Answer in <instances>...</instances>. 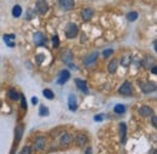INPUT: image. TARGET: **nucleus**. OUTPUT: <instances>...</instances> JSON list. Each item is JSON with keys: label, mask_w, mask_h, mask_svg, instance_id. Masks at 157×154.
<instances>
[{"label": "nucleus", "mask_w": 157, "mask_h": 154, "mask_svg": "<svg viewBox=\"0 0 157 154\" xmlns=\"http://www.w3.org/2000/svg\"><path fill=\"white\" fill-rule=\"evenodd\" d=\"M7 96H8V98L11 100V101H18L19 100V94L15 90V89H11V90H8V92H7Z\"/></svg>", "instance_id": "aec40b11"}, {"label": "nucleus", "mask_w": 157, "mask_h": 154, "mask_svg": "<svg viewBox=\"0 0 157 154\" xmlns=\"http://www.w3.org/2000/svg\"><path fill=\"white\" fill-rule=\"evenodd\" d=\"M86 154H92V148H91V147H88V148L86 149Z\"/></svg>", "instance_id": "4c0bfd02"}, {"label": "nucleus", "mask_w": 157, "mask_h": 154, "mask_svg": "<svg viewBox=\"0 0 157 154\" xmlns=\"http://www.w3.org/2000/svg\"><path fill=\"white\" fill-rule=\"evenodd\" d=\"M142 64H143L146 69H150V68H151V66H154V64H155V58H154V57H151V56H146V57L143 60Z\"/></svg>", "instance_id": "2eb2a0df"}, {"label": "nucleus", "mask_w": 157, "mask_h": 154, "mask_svg": "<svg viewBox=\"0 0 157 154\" xmlns=\"http://www.w3.org/2000/svg\"><path fill=\"white\" fill-rule=\"evenodd\" d=\"M45 146H46V140L44 136H38L35 139V142H34V148L35 151H42L45 149Z\"/></svg>", "instance_id": "0eeeda50"}, {"label": "nucleus", "mask_w": 157, "mask_h": 154, "mask_svg": "<svg viewBox=\"0 0 157 154\" xmlns=\"http://www.w3.org/2000/svg\"><path fill=\"white\" fill-rule=\"evenodd\" d=\"M38 102H39V100H38L36 97H33V98H32V103H33V104H36Z\"/></svg>", "instance_id": "e433bc0d"}, {"label": "nucleus", "mask_w": 157, "mask_h": 154, "mask_svg": "<svg viewBox=\"0 0 157 154\" xmlns=\"http://www.w3.org/2000/svg\"><path fill=\"white\" fill-rule=\"evenodd\" d=\"M16 38V35L15 34H5L4 35V40L5 39H7V40H12V39H15Z\"/></svg>", "instance_id": "72a5a7b5"}, {"label": "nucleus", "mask_w": 157, "mask_h": 154, "mask_svg": "<svg viewBox=\"0 0 157 154\" xmlns=\"http://www.w3.org/2000/svg\"><path fill=\"white\" fill-rule=\"evenodd\" d=\"M137 18H138V12L133 11V12H129V13H127V19H128L129 22H134Z\"/></svg>", "instance_id": "a878e982"}, {"label": "nucleus", "mask_w": 157, "mask_h": 154, "mask_svg": "<svg viewBox=\"0 0 157 154\" xmlns=\"http://www.w3.org/2000/svg\"><path fill=\"white\" fill-rule=\"evenodd\" d=\"M0 108H1V101H0Z\"/></svg>", "instance_id": "79ce46f5"}, {"label": "nucleus", "mask_w": 157, "mask_h": 154, "mask_svg": "<svg viewBox=\"0 0 157 154\" xmlns=\"http://www.w3.org/2000/svg\"><path fill=\"white\" fill-rule=\"evenodd\" d=\"M33 39H34V44H35L36 46L46 45V38H45V35H44L41 32H36V33L34 34Z\"/></svg>", "instance_id": "39448f33"}, {"label": "nucleus", "mask_w": 157, "mask_h": 154, "mask_svg": "<svg viewBox=\"0 0 157 154\" xmlns=\"http://www.w3.org/2000/svg\"><path fill=\"white\" fill-rule=\"evenodd\" d=\"M19 154H32V148L27 146V147H24V148L21 151V153Z\"/></svg>", "instance_id": "2f4dec72"}, {"label": "nucleus", "mask_w": 157, "mask_h": 154, "mask_svg": "<svg viewBox=\"0 0 157 154\" xmlns=\"http://www.w3.org/2000/svg\"><path fill=\"white\" fill-rule=\"evenodd\" d=\"M62 60H63V62H64L65 64L72 63V61L74 60V55H73V52H72L70 50H64V51L62 52Z\"/></svg>", "instance_id": "1a4fd4ad"}, {"label": "nucleus", "mask_w": 157, "mask_h": 154, "mask_svg": "<svg viewBox=\"0 0 157 154\" xmlns=\"http://www.w3.org/2000/svg\"><path fill=\"white\" fill-rule=\"evenodd\" d=\"M22 15V7L19 5H15L12 7V16L13 17H19Z\"/></svg>", "instance_id": "4be33fe9"}, {"label": "nucleus", "mask_w": 157, "mask_h": 154, "mask_svg": "<svg viewBox=\"0 0 157 154\" xmlns=\"http://www.w3.org/2000/svg\"><path fill=\"white\" fill-rule=\"evenodd\" d=\"M120 130H121V142L125 143L126 142V136H127V125L125 123L120 124Z\"/></svg>", "instance_id": "6ab92c4d"}, {"label": "nucleus", "mask_w": 157, "mask_h": 154, "mask_svg": "<svg viewBox=\"0 0 157 154\" xmlns=\"http://www.w3.org/2000/svg\"><path fill=\"white\" fill-rule=\"evenodd\" d=\"M52 41H53V46L57 49V47L59 46V39H58V35H55V36L52 38Z\"/></svg>", "instance_id": "c756f323"}, {"label": "nucleus", "mask_w": 157, "mask_h": 154, "mask_svg": "<svg viewBox=\"0 0 157 154\" xmlns=\"http://www.w3.org/2000/svg\"><path fill=\"white\" fill-rule=\"evenodd\" d=\"M23 131H24V126H23L22 124H19V125L16 126V129H15V136H16L17 142L21 141V139H22V136H23Z\"/></svg>", "instance_id": "f3484780"}, {"label": "nucleus", "mask_w": 157, "mask_h": 154, "mask_svg": "<svg viewBox=\"0 0 157 154\" xmlns=\"http://www.w3.org/2000/svg\"><path fill=\"white\" fill-rule=\"evenodd\" d=\"M104 117H105L104 114H97V115L94 117V120H95V121H103V120H104Z\"/></svg>", "instance_id": "473e14b6"}, {"label": "nucleus", "mask_w": 157, "mask_h": 154, "mask_svg": "<svg viewBox=\"0 0 157 154\" xmlns=\"http://www.w3.org/2000/svg\"><path fill=\"white\" fill-rule=\"evenodd\" d=\"M75 84H76V87H78L80 91H82L83 94H88V87H87V83L85 80H81V79H76L75 80Z\"/></svg>", "instance_id": "4468645a"}, {"label": "nucleus", "mask_w": 157, "mask_h": 154, "mask_svg": "<svg viewBox=\"0 0 157 154\" xmlns=\"http://www.w3.org/2000/svg\"><path fill=\"white\" fill-rule=\"evenodd\" d=\"M97 58H98V52H97V51H94V52L89 53V55L83 60V64H86V66H91L92 63H94V62L97 61Z\"/></svg>", "instance_id": "9b49d317"}, {"label": "nucleus", "mask_w": 157, "mask_h": 154, "mask_svg": "<svg viewBox=\"0 0 157 154\" xmlns=\"http://www.w3.org/2000/svg\"><path fill=\"white\" fill-rule=\"evenodd\" d=\"M142 91H143L144 94L155 92V91H156V84H155V83H151V81L144 83V84H142Z\"/></svg>", "instance_id": "423d86ee"}, {"label": "nucleus", "mask_w": 157, "mask_h": 154, "mask_svg": "<svg viewBox=\"0 0 157 154\" xmlns=\"http://www.w3.org/2000/svg\"><path fill=\"white\" fill-rule=\"evenodd\" d=\"M44 58H45V55H44V53H39V55H36V62H38L39 64H40V63H42Z\"/></svg>", "instance_id": "7c9ffc66"}, {"label": "nucleus", "mask_w": 157, "mask_h": 154, "mask_svg": "<svg viewBox=\"0 0 157 154\" xmlns=\"http://www.w3.org/2000/svg\"><path fill=\"white\" fill-rule=\"evenodd\" d=\"M76 141H78V146H85L86 145V142H87V137H86V135H83V134H78V136H76Z\"/></svg>", "instance_id": "412c9836"}, {"label": "nucleus", "mask_w": 157, "mask_h": 154, "mask_svg": "<svg viewBox=\"0 0 157 154\" xmlns=\"http://www.w3.org/2000/svg\"><path fill=\"white\" fill-rule=\"evenodd\" d=\"M81 17H82V19H83L85 22L91 21V19H92V17H93V10H92V9H89V7L83 9V10L81 11Z\"/></svg>", "instance_id": "9d476101"}, {"label": "nucleus", "mask_w": 157, "mask_h": 154, "mask_svg": "<svg viewBox=\"0 0 157 154\" xmlns=\"http://www.w3.org/2000/svg\"><path fill=\"white\" fill-rule=\"evenodd\" d=\"M42 95H44L47 100H53V97H55V94H53L52 90H50V89H45V90L42 91Z\"/></svg>", "instance_id": "393cba45"}, {"label": "nucleus", "mask_w": 157, "mask_h": 154, "mask_svg": "<svg viewBox=\"0 0 157 154\" xmlns=\"http://www.w3.org/2000/svg\"><path fill=\"white\" fill-rule=\"evenodd\" d=\"M114 112H115L116 114H123V113L126 112V107H125L123 104H116V106L114 107Z\"/></svg>", "instance_id": "b1692460"}, {"label": "nucleus", "mask_w": 157, "mask_h": 154, "mask_svg": "<svg viewBox=\"0 0 157 154\" xmlns=\"http://www.w3.org/2000/svg\"><path fill=\"white\" fill-rule=\"evenodd\" d=\"M151 118H152V126H154V128H157V117L156 115H152Z\"/></svg>", "instance_id": "c9c22d12"}, {"label": "nucleus", "mask_w": 157, "mask_h": 154, "mask_svg": "<svg viewBox=\"0 0 157 154\" xmlns=\"http://www.w3.org/2000/svg\"><path fill=\"white\" fill-rule=\"evenodd\" d=\"M4 41H5V43H6V45H7V46H10V47H15V45H16L15 43H12V41H10V40H7V39H5Z\"/></svg>", "instance_id": "f704fd0d"}, {"label": "nucleus", "mask_w": 157, "mask_h": 154, "mask_svg": "<svg viewBox=\"0 0 157 154\" xmlns=\"http://www.w3.org/2000/svg\"><path fill=\"white\" fill-rule=\"evenodd\" d=\"M58 5L64 11H70L75 6V0H58Z\"/></svg>", "instance_id": "20e7f679"}, {"label": "nucleus", "mask_w": 157, "mask_h": 154, "mask_svg": "<svg viewBox=\"0 0 157 154\" xmlns=\"http://www.w3.org/2000/svg\"><path fill=\"white\" fill-rule=\"evenodd\" d=\"M83 41H87V39H86V35L82 34V36H81V43H83Z\"/></svg>", "instance_id": "58836bf2"}, {"label": "nucleus", "mask_w": 157, "mask_h": 154, "mask_svg": "<svg viewBox=\"0 0 157 154\" xmlns=\"http://www.w3.org/2000/svg\"><path fill=\"white\" fill-rule=\"evenodd\" d=\"M70 142H72V135L68 134V132H64V134L62 135V137H61V145L68 146Z\"/></svg>", "instance_id": "a211bd4d"}, {"label": "nucleus", "mask_w": 157, "mask_h": 154, "mask_svg": "<svg viewBox=\"0 0 157 154\" xmlns=\"http://www.w3.org/2000/svg\"><path fill=\"white\" fill-rule=\"evenodd\" d=\"M78 33V26L73 22H69L67 26H65V35L68 39H74Z\"/></svg>", "instance_id": "f257e3e1"}, {"label": "nucleus", "mask_w": 157, "mask_h": 154, "mask_svg": "<svg viewBox=\"0 0 157 154\" xmlns=\"http://www.w3.org/2000/svg\"><path fill=\"white\" fill-rule=\"evenodd\" d=\"M139 114L142 117L148 118V117H152L154 115V111H152V108H150L148 106H143V107L139 108Z\"/></svg>", "instance_id": "f8f14e48"}, {"label": "nucleus", "mask_w": 157, "mask_h": 154, "mask_svg": "<svg viewBox=\"0 0 157 154\" xmlns=\"http://www.w3.org/2000/svg\"><path fill=\"white\" fill-rule=\"evenodd\" d=\"M154 49H155V51H157V46H156V40H154Z\"/></svg>", "instance_id": "a19ab883"}, {"label": "nucleus", "mask_w": 157, "mask_h": 154, "mask_svg": "<svg viewBox=\"0 0 157 154\" xmlns=\"http://www.w3.org/2000/svg\"><path fill=\"white\" fill-rule=\"evenodd\" d=\"M69 79H70V73H69V70H67V69H65V70H62L61 74H59L58 80H57V84L63 85V84H65Z\"/></svg>", "instance_id": "6e6552de"}, {"label": "nucleus", "mask_w": 157, "mask_h": 154, "mask_svg": "<svg viewBox=\"0 0 157 154\" xmlns=\"http://www.w3.org/2000/svg\"><path fill=\"white\" fill-rule=\"evenodd\" d=\"M19 100H21V107H22L23 109H25V111H27V100H25L24 95L19 94Z\"/></svg>", "instance_id": "cd10ccee"}, {"label": "nucleus", "mask_w": 157, "mask_h": 154, "mask_svg": "<svg viewBox=\"0 0 157 154\" xmlns=\"http://www.w3.org/2000/svg\"><path fill=\"white\" fill-rule=\"evenodd\" d=\"M117 66H119V62H117V60L114 58V60L110 61L109 64H108V72H109L110 74H115L116 70H117Z\"/></svg>", "instance_id": "dca6fc26"}, {"label": "nucleus", "mask_w": 157, "mask_h": 154, "mask_svg": "<svg viewBox=\"0 0 157 154\" xmlns=\"http://www.w3.org/2000/svg\"><path fill=\"white\" fill-rule=\"evenodd\" d=\"M129 63H131V58H129V57L123 56V57L121 58V64H122L123 67H128V66H129Z\"/></svg>", "instance_id": "bb28decb"}, {"label": "nucleus", "mask_w": 157, "mask_h": 154, "mask_svg": "<svg viewBox=\"0 0 157 154\" xmlns=\"http://www.w3.org/2000/svg\"><path fill=\"white\" fill-rule=\"evenodd\" d=\"M68 106H69V109L72 112H75L78 109V102H76V96L75 95H70L69 98H68Z\"/></svg>", "instance_id": "ddd939ff"}, {"label": "nucleus", "mask_w": 157, "mask_h": 154, "mask_svg": "<svg viewBox=\"0 0 157 154\" xmlns=\"http://www.w3.org/2000/svg\"><path fill=\"white\" fill-rule=\"evenodd\" d=\"M157 67L156 66H154V67H152V73H154V74H157V69H156Z\"/></svg>", "instance_id": "ea45409f"}, {"label": "nucleus", "mask_w": 157, "mask_h": 154, "mask_svg": "<svg viewBox=\"0 0 157 154\" xmlns=\"http://www.w3.org/2000/svg\"><path fill=\"white\" fill-rule=\"evenodd\" d=\"M35 9H36V12L38 13L45 15L48 11V2H47V0H36Z\"/></svg>", "instance_id": "7ed1b4c3"}, {"label": "nucleus", "mask_w": 157, "mask_h": 154, "mask_svg": "<svg viewBox=\"0 0 157 154\" xmlns=\"http://www.w3.org/2000/svg\"><path fill=\"white\" fill-rule=\"evenodd\" d=\"M133 92V86H132V83L131 81H125L120 89H119V94L120 95H123V96H131Z\"/></svg>", "instance_id": "f03ea898"}, {"label": "nucleus", "mask_w": 157, "mask_h": 154, "mask_svg": "<svg viewBox=\"0 0 157 154\" xmlns=\"http://www.w3.org/2000/svg\"><path fill=\"white\" fill-rule=\"evenodd\" d=\"M48 114H50L48 108H47L46 106L41 104V106H40V109H39V115H40V117H47Z\"/></svg>", "instance_id": "5701e85b"}, {"label": "nucleus", "mask_w": 157, "mask_h": 154, "mask_svg": "<svg viewBox=\"0 0 157 154\" xmlns=\"http://www.w3.org/2000/svg\"><path fill=\"white\" fill-rule=\"evenodd\" d=\"M112 53H114V50H112V49H106V50L103 51V57H104V58H109Z\"/></svg>", "instance_id": "c85d7f7f"}]
</instances>
